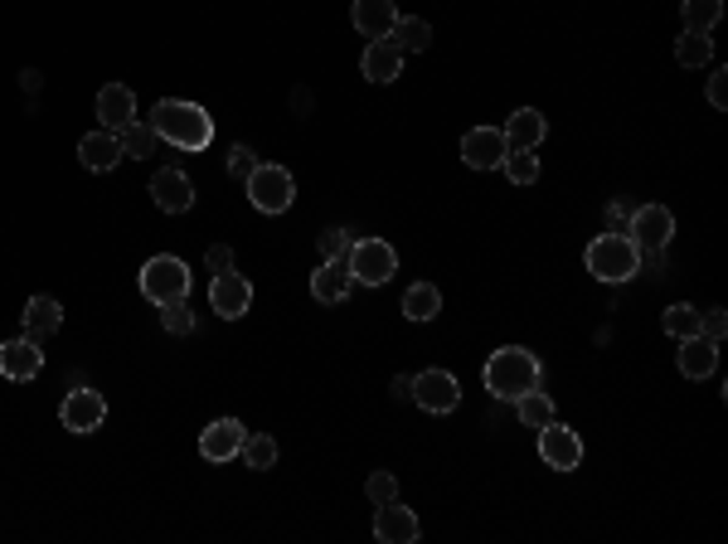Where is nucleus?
Returning a JSON list of instances; mask_svg holds the SVG:
<instances>
[{"label": "nucleus", "instance_id": "f257e3e1", "mask_svg": "<svg viewBox=\"0 0 728 544\" xmlns=\"http://www.w3.org/2000/svg\"><path fill=\"white\" fill-rule=\"evenodd\" d=\"M151 132L161 141L180 146V151H204L214 141V118L194 102H180V98H161L151 112Z\"/></svg>", "mask_w": 728, "mask_h": 544}, {"label": "nucleus", "instance_id": "f03ea898", "mask_svg": "<svg viewBox=\"0 0 728 544\" xmlns=\"http://www.w3.org/2000/svg\"><path fill=\"white\" fill-rule=\"evenodd\" d=\"M539 380H544L539 360L529 350H519V345H505V350H495L486 360V390H491V399H519V394L539 390Z\"/></svg>", "mask_w": 728, "mask_h": 544}, {"label": "nucleus", "instance_id": "7ed1b4c3", "mask_svg": "<svg viewBox=\"0 0 728 544\" xmlns=\"http://www.w3.org/2000/svg\"><path fill=\"white\" fill-rule=\"evenodd\" d=\"M637 268H641V254L627 234H612L607 228V234H598L588 244V272L598 282H627Z\"/></svg>", "mask_w": 728, "mask_h": 544}, {"label": "nucleus", "instance_id": "20e7f679", "mask_svg": "<svg viewBox=\"0 0 728 544\" xmlns=\"http://www.w3.org/2000/svg\"><path fill=\"white\" fill-rule=\"evenodd\" d=\"M141 292H146V301H155V307H165V301H185L190 297V268H185L175 254H155L151 263L141 268Z\"/></svg>", "mask_w": 728, "mask_h": 544}, {"label": "nucleus", "instance_id": "39448f33", "mask_svg": "<svg viewBox=\"0 0 728 544\" xmlns=\"http://www.w3.org/2000/svg\"><path fill=\"white\" fill-rule=\"evenodd\" d=\"M346 268L360 287H384V282L399 272V254H393L384 238H360V244H350Z\"/></svg>", "mask_w": 728, "mask_h": 544}, {"label": "nucleus", "instance_id": "423d86ee", "mask_svg": "<svg viewBox=\"0 0 728 544\" xmlns=\"http://www.w3.org/2000/svg\"><path fill=\"white\" fill-rule=\"evenodd\" d=\"M248 200H253V209H263V214H287L291 200H297V181H291V171H283V165L258 161V171L248 175Z\"/></svg>", "mask_w": 728, "mask_h": 544}, {"label": "nucleus", "instance_id": "0eeeda50", "mask_svg": "<svg viewBox=\"0 0 728 544\" xmlns=\"http://www.w3.org/2000/svg\"><path fill=\"white\" fill-rule=\"evenodd\" d=\"M627 238L637 244V254H665V244L675 238V214L665 205H641L631 209Z\"/></svg>", "mask_w": 728, "mask_h": 544}, {"label": "nucleus", "instance_id": "6e6552de", "mask_svg": "<svg viewBox=\"0 0 728 544\" xmlns=\"http://www.w3.org/2000/svg\"><path fill=\"white\" fill-rule=\"evenodd\" d=\"M413 404L423 413H452L462 404V384H456L452 370H423L413 374Z\"/></svg>", "mask_w": 728, "mask_h": 544}, {"label": "nucleus", "instance_id": "1a4fd4ad", "mask_svg": "<svg viewBox=\"0 0 728 544\" xmlns=\"http://www.w3.org/2000/svg\"><path fill=\"white\" fill-rule=\"evenodd\" d=\"M539 457H544V467H554V472H574V467H582V437L574 428L549 418V423L539 428Z\"/></svg>", "mask_w": 728, "mask_h": 544}, {"label": "nucleus", "instance_id": "9d476101", "mask_svg": "<svg viewBox=\"0 0 728 544\" xmlns=\"http://www.w3.org/2000/svg\"><path fill=\"white\" fill-rule=\"evenodd\" d=\"M210 307H214L224 321H238L248 307H253V282L238 277L234 268H228V272H214V282H210Z\"/></svg>", "mask_w": 728, "mask_h": 544}, {"label": "nucleus", "instance_id": "9b49d317", "mask_svg": "<svg viewBox=\"0 0 728 544\" xmlns=\"http://www.w3.org/2000/svg\"><path fill=\"white\" fill-rule=\"evenodd\" d=\"M102 418H108V399H102L98 390H73L64 408H59V423H64L68 433H98Z\"/></svg>", "mask_w": 728, "mask_h": 544}, {"label": "nucleus", "instance_id": "f8f14e48", "mask_svg": "<svg viewBox=\"0 0 728 544\" xmlns=\"http://www.w3.org/2000/svg\"><path fill=\"white\" fill-rule=\"evenodd\" d=\"M510 141L501 127H472L462 136V161L472 165V171H495V165L505 161Z\"/></svg>", "mask_w": 728, "mask_h": 544}, {"label": "nucleus", "instance_id": "ddd939ff", "mask_svg": "<svg viewBox=\"0 0 728 544\" xmlns=\"http://www.w3.org/2000/svg\"><path fill=\"white\" fill-rule=\"evenodd\" d=\"M243 437H248V428L238 418H214L200 433V457L204 462H234L243 453Z\"/></svg>", "mask_w": 728, "mask_h": 544}, {"label": "nucleus", "instance_id": "4468645a", "mask_svg": "<svg viewBox=\"0 0 728 544\" xmlns=\"http://www.w3.org/2000/svg\"><path fill=\"white\" fill-rule=\"evenodd\" d=\"M39 370H45V350H39V341L20 336V341L0 345V374H5V380L25 384V380H35Z\"/></svg>", "mask_w": 728, "mask_h": 544}, {"label": "nucleus", "instance_id": "2eb2a0df", "mask_svg": "<svg viewBox=\"0 0 728 544\" xmlns=\"http://www.w3.org/2000/svg\"><path fill=\"white\" fill-rule=\"evenodd\" d=\"M151 200L155 209H165V214H185V209H194V185H190V175L185 171H155V181H151Z\"/></svg>", "mask_w": 728, "mask_h": 544}, {"label": "nucleus", "instance_id": "dca6fc26", "mask_svg": "<svg viewBox=\"0 0 728 544\" xmlns=\"http://www.w3.org/2000/svg\"><path fill=\"white\" fill-rule=\"evenodd\" d=\"M350 287H355V277H350L346 258H326V263L311 272V297L326 301V307H340V301H350Z\"/></svg>", "mask_w": 728, "mask_h": 544}, {"label": "nucleus", "instance_id": "f3484780", "mask_svg": "<svg viewBox=\"0 0 728 544\" xmlns=\"http://www.w3.org/2000/svg\"><path fill=\"white\" fill-rule=\"evenodd\" d=\"M418 516H413L409 506H399V500H384L379 510H374V535L384 544H413L418 540Z\"/></svg>", "mask_w": 728, "mask_h": 544}, {"label": "nucleus", "instance_id": "a211bd4d", "mask_svg": "<svg viewBox=\"0 0 728 544\" xmlns=\"http://www.w3.org/2000/svg\"><path fill=\"white\" fill-rule=\"evenodd\" d=\"M98 122L108 132H122L127 122H137V92H131L127 83H108V88H98Z\"/></svg>", "mask_w": 728, "mask_h": 544}, {"label": "nucleus", "instance_id": "6ab92c4d", "mask_svg": "<svg viewBox=\"0 0 728 544\" xmlns=\"http://www.w3.org/2000/svg\"><path fill=\"white\" fill-rule=\"evenodd\" d=\"M393 20H399V5H393V0H355V5H350V25H355L364 39H389Z\"/></svg>", "mask_w": 728, "mask_h": 544}, {"label": "nucleus", "instance_id": "aec40b11", "mask_svg": "<svg viewBox=\"0 0 728 544\" xmlns=\"http://www.w3.org/2000/svg\"><path fill=\"white\" fill-rule=\"evenodd\" d=\"M78 161L83 165H88V171H112V165H117L122 161V141H117V132H108V127H102V132H88V136H83V141H78Z\"/></svg>", "mask_w": 728, "mask_h": 544}, {"label": "nucleus", "instance_id": "412c9836", "mask_svg": "<svg viewBox=\"0 0 728 544\" xmlns=\"http://www.w3.org/2000/svg\"><path fill=\"white\" fill-rule=\"evenodd\" d=\"M360 69H364V78H369V83H393L403 73V54L389 45V39H369V45H364Z\"/></svg>", "mask_w": 728, "mask_h": 544}, {"label": "nucleus", "instance_id": "4be33fe9", "mask_svg": "<svg viewBox=\"0 0 728 544\" xmlns=\"http://www.w3.org/2000/svg\"><path fill=\"white\" fill-rule=\"evenodd\" d=\"M20 321H25V336L29 341H49L59 326H64V307H59L54 297H29L25 301V317H20Z\"/></svg>", "mask_w": 728, "mask_h": 544}, {"label": "nucleus", "instance_id": "5701e85b", "mask_svg": "<svg viewBox=\"0 0 728 544\" xmlns=\"http://www.w3.org/2000/svg\"><path fill=\"white\" fill-rule=\"evenodd\" d=\"M714 370H719V345L704 341V336L680 341V374L685 380H710Z\"/></svg>", "mask_w": 728, "mask_h": 544}, {"label": "nucleus", "instance_id": "b1692460", "mask_svg": "<svg viewBox=\"0 0 728 544\" xmlns=\"http://www.w3.org/2000/svg\"><path fill=\"white\" fill-rule=\"evenodd\" d=\"M544 136H549V122H544V112H539V108H519V112H510V118H505V141L510 146L535 151Z\"/></svg>", "mask_w": 728, "mask_h": 544}, {"label": "nucleus", "instance_id": "393cba45", "mask_svg": "<svg viewBox=\"0 0 728 544\" xmlns=\"http://www.w3.org/2000/svg\"><path fill=\"white\" fill-rule=\"evenodd\" d=\"M389 45L399 49V54H423V49L432 45L428 20H423V15H399V20H393V29H389Z\"/></svg>", "mask_w": 728, "mask_h": 544}, {"label": "nucleus", "instance_id": "a878e982", "mask_svg": "<svg viewBox=\"0 0 728 544\" xmlns=\"http://www.w3.org/2000/svg\"><path fill=\"white\" fill-rule=\"evenodd\" d=\"M437 311H442V292H437L432 282H413V287L403 292V317L409 321H432Z\"/></svg>", "mask_w": 728, "mask_h": 544}, {"label": "nucleus", "instance_id": "bb28decb", "mask_svg": "<svg viewBox=\"0 0 728 544\" xmlns=\"http://www.w3.org/2000/svg\"><path fill=\"white\" fill-rule=\"evenodd\" d=\"M680 15H685V29H690V35H710L724 20V0H680Z\"/></svg>", "mask_w": 728, "mask_h": 544}, {"label": "nucleus", "instance_id": "cd10ccee", "mask_svg": "<svg viewBox=\"0 0 728 544\" xmlns=\"http://www.w3.org/2000/svg\"><path fill=\"white\" fill-rule=\"evenodd\" d=\"M661 326H665V336H675V341L700 336V307H690V301H675V307H665Z\"/></svg>", "mask_w": 728, "mask_h": 544}, {"label": "nucleus", "instance_id": "c85d7f7f", "mask_svg": "<svg viewBox=\"0 0 728 544\" xmlns=\"http://www.w3.org/2000/svg\"><path fill=\"white\" fill-rule=\"evenodd\" d=\"M122 141V156H131V161H146V156H155V132L151 122H127V127L117 132Z\"/></svg>", "mask_w": 728, "mask_h": 544}, {"label": "nucleus", "instance_id": "c756f323", "mask_svg": "<svg viewBox=\"0 0 728 544\" xmlns=\"http://www.w3.org/2000/svg\"><path fill=\"white\" fill-rule=\"evenodd\" d=\"M515 413H519V423H525V428H544L549 418H554V399H549L544 390H529V394H519V399H515Z\"/></svg>", "mask_w": 728, "mask_h": 544}, {"label": "nucleus", "instance_id": "7c9ffc66", "mask_svg": "<svg viewBox=\"0 0 728 544\" xmlns=\"http://www.w3.org/2000/svg\"><path fill=\"white\" fill-rule=\"evenodd\" d=\"M675 59H680V69H704L714 59V39L710 35H690V29H685L680 45H675Z\"/></svg>", "mask_w": 728, "mask_h": 544}, {"label": "nucleus", "instance_id": "2f4dec72", "mask_svg": "<svg viewBox=\"0 0 728 544\" xmlns=\"http://www.w3.org/2000/svg\"><path fill=\"white\" fill-rule=\"evenodd\" d=\"M501 165H505V181L510 185H535L539 181V161H535V151H525V146H510Z\"/></svg>", "mask_w": 728, "mask_h": 544}, {"label": "nucleus", "instance_id": "473e14b6", "mask_svg": "<svg viewBox=\"0 0 728 544\" xmlns=\"http://www.w3.org/2000/svg\"><path fill=\"white\" fill-rule=\"evenodd\" d=\"M238 457H243V467H253V472H267V467H277V443L267 433H248Z\"/></svg>", "mask_w": 728, "mask_h": 544}, {"label": "nucleus", "instance_id": "72a5a7b5", "mask_svg": "<svg viewBox=\"0 0 728 544\" xmlns=\"http://www.w3.org/2000/svg\"><path fill=\"white\" fill-rule=\"evenodd\" d=\"M161 326L171 331V336H185V331H194V311L185 307V301H165V307H161Z\"/></svg>", "mask_w": 728, "mask_h": 544}, {"label": "nucleus", "instance_id": "f704fd0d", "mask_svg": "<svg viewBox=\"0 0 728 544\" xmlns=\"http://www.w3.org/2000/svg\"><path fill=\"white\" fill-rule=\"evenodd\" d=\"M364 491H369L374 506H384V500H399V481H393L389 472H374L369 481H364Z\"/></svg>", "mask_w": 728, "mask_h": 544}, {"label": "nucleus", "instance_id": "c9c22d12", "mask_svg": "<svg viewBox=\"0 0 728 544\" xmlns=\"http://www.w3.org/2000/svg\"><path fill=\"white\" fill-rule=\"evenodd\" d=\"M258 171V156H253V146H234L228 151V175H238V181H248V175Z\"/></svg>", "mask_w": 728, "mask_h": 544}, {"label": "nucleus", "instance_id": "e433bc0d", "mask_svg": "<svg viewBox=\"0 0 728 544\" xmlns=\"http://www.w3.org/2000/svg\"><path fill=\"white\" fill-rule=\"evenodd\" d=\"M350 254V234L346 228H326L321 234V258H346Z\"/></svg>", "mask_w": 728, "mask_h": 544}, {"label": "nucleus", "instance_id": "4c0bfd02", "mask_svg": "<svg viewBox=\"0 0 728 544\" xmlns=\"http://www.w3.org/2000/svg\"><path fill=\"white\" fill-rule=\"evenodd\" d=\"M204 263H210V272H228V268H234V248H228V244H214L210 254H204Z\"/></svg>", "mask_w": 728, "mask_h": 544}, {"label": "nucleus", "instance_id": "58836bf2", "mask_svg": "<svg viewBox=\"0 0 728 544\" xmlns=\"http://www.w3.org/2000/svg\"><path fill=\"white\" fill-rule=\"evenodd\" d=\"M627 224H631V209L622 200H612L607 205V228H612V234H627Z\"/></svg>", "mask_w": 728, "mask_h": 544}, {"label": "nucleus", "instance_id": "ea45409f", "mask_svg": "<svg viewBox=\"0 0 728 544\" xmlns=\"http://www.w3.org/2000/svg\"><path fill=\"white\" fill-rule=\"evenodd\" d=\"M710 102H714V108H728V69H714V78H710Z\"/></svg>", "mask_w": 728, "mask_h": 544}, {"label": "nucleus", "instance_id": "a19ab883", "mask_svg": "<svg viewBox=\"0 0 728 544\" xmlns=\"http://www.w3.org/2000/svg\"><path fill=\"white\" fill-rule=\"evenodd\" d=\"M393 399H413V374H399V380H393Z\"/></svg>", "mask_w": 728, "mask_h": 544}]
</instances>
